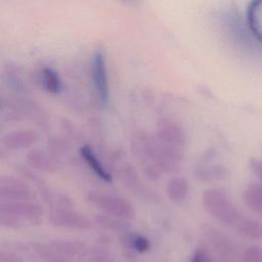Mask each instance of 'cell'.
<instances>
[{
  "mask_svg": "<svg viewBox=\"0 0 262 262\" xmlns=\"http://www.w3.org/2000/svg\"><path fill=\"white\" fill-rule=\"evenodd\" d=\"M34 248L44 262H113L111 256L102 249L79 241L54 239L35 243Z\"/></svg>",
  "mask_w": 262,
  "mask_h": 262,
  "instance_id": "obj_1",
  "label": "cell"
},
{
  "mask_svg": "<svg viewBox=\"0 0 262 262\" xmlns=\"http://www.w3.org/2000/svg\"><path fill=\"white\" fill-rule=\"evenodd\" d=\"M130 145L144 176L150 180L160 179L164 172V157L156 135L137 130L131 135Z\"/></svg>",
  "mask_w": 262,
  "mask_h": 262,
  "instance_id": "obj_2",
  "label": "cell"
},
{
  "mask_svg": "<svg viewBox=\"0 0 262 262\" xmlns=\"http://www.w3.org/2000/svg\"><path fill=\"white\" fill-rule=\"evenodd\" d=\"M43 211L34 201L0 202V224L9 229L37 226L42 222Z\"/></svg>",
  "mask_w": 262,
  "mask_h": 262,
  "instance_id": "obj_3",
  "label": "cell"
},
{
  "mask_svg": "<svg viewBox=\"0 0 262 262\" xmlns=\"http://www.w3.org/2000/svg\"><path fill=\"white\" fill-rule=\"evenodd\" d=\"M202 204L209 215L224 225L235 227L243 218L237 207L223 188L212 187L205 190Z\"/></svg>",
  "mask_w": 262,
  "mask_h": 262,
  "instance_id": "obj_4",
  "label": "cell"
},
{
  "mask_svg": "<svg viewBox=\"0 0 262 262\" xmlns=\"http://www.w3.org/2000/svg\"><path fill=\"white\" fill-rule=\"evenodd\" d=\"M155 135L165 151L173 160L181 163L184 157L186 134L180 122L169 117L160 118Z\"/></svg>",
  "mask_w": 262,
  "mask_h": 262,
  "instance_id": "obj_5",
  "label": "cell"
},
{
  "mask_svg": "<svg viewBox=\"0 0 262 262\" xmlns=\"http://www.w3.org/2000/svg\"><path fill=\"white\" fill-rule=\"evenodd\" d=\"M90 205L106 214L122 220H132L135 217V208L127 199L102 190H90L87 193Z\"/></svg>",
  "mask_w": 262,
  "mask_h": 262,
  "instance_id": "obj_6",
  "label": "cell"
},
{
  "mask_svg": "<svg viewBox=\"0 0 262 262\" xmlns=\"http://www.w3.org/2000/svg\"><path fill=\"white\" fill-rule=\"evenodd\" d=\"M202 230L213 250L217 262H242L235 245L225 233L210 224H204Z\"/></svg>",
  "mask_w": 262,
  "mask_h": 262,
  "instance_id": "obj_7",
  "label": "cell"
},
{
  "mask_svg": "<svg viewBox=\"0 0 262 262\" xmlns=\"http://www.w3.org/2000/svg\"><path fill=\"white\" fill-rule=\"evenodd\" d=\"M48 221L55 227L74 230H86L92 226L87 216L76 211L73 207L51 208L48 213Z\"/></svg>",
  "mask_w": 262,
  "mask_h": 262,
  "instance_id": "obj_8",
  "label": "cell"
},
{
  "mask_svg": "<svg viewBox=\"0 0 262 262\" xmlns=\"http://www.w3.org/2000/svg\"><path fill=\"white\" fill-rule=\"evenodd\" d=\"M91 77L95 93L102 104L110 99V85L105 55L102 50H96L91 60Z\"/></svg>",
  "mask_w": 262,
  "mask_h": 262,
  "instance_id": "obj_9",
  "label": "cell"
},
{
  "mask_svg": "<svg viewBox=\"0 0 262 262\" xmlns=\"http://www.w3.org/2000/svg\"><path fill=\"white\" fill-rule=\"evenodd\" d=\"M37 192L23 179L14 176L0 178V199L5 201H35Z\"/></svg>",
  "mask_w": 262,
  "mask_h": 262,
  "instance_id": "obj_10",
  "label": "cell"
},
{
  "mask_svg": "<svg viewBox=\"0 0 262 262\" xmlns=\"http://www.w3.org/2000/svg\"><path fill=\"white\" fill-rule=\"evenodd\" d=\"M119 177L124 185L137 198L144 202H157L159 195L148 187L138 176L136 170L129 164H124L119 170Z\"/></svg>",
  "mask_w": 262,
  "mask_h": 262,
  "instance_id": "obj_11",
  "label": "cell"
},
{
  "mask_svg": "<svg viewBox=\"0 0 262 262\" xmlns=\"http://www.w3.org/2000/svg\"><path fill=\"white\" fill-rule=\"evenodd\" d=\"M39 140V134L31 129L13 130L6 133L2 139V145L8 150H20L33 146Z\"/></svg>",
  "mask_w": 262,
  "mask_h": 262,
  "instance_id": "obj_12",
  "label": "cell"
},
{
  "mask_svg": "<svg viewBox=\"0 0 262 262\" xmlns=\"http://www.w3.org/2000/svg\"><path fill=\"white\" fill-rule=\"evenodd\" d=\"M79 154L83 159V161L85 162V164L88 166V168L96 175V177H98L101 181L105 183L113 182L112 174L108 172V170H106V168L103 166L101 161L97 158L95 151L90 145L88 144L82 145L79 149Z\"/></svg>",
  "mask_w": 262,
  "mask_h": 262,
  "instance_id": "obj_13",
  "label": "cell"
},
{
  "mask_svg": "<svg viewBox=\"0 0 262 262\" xmlns=\"http://www.w3.org/2000/svg\"><path fill=\"white\" fill-rule=\"evenodd\" d=\"M193 175L202 182H219L228 179L230 172L221 164H209L195 167Z\"/></svg>",
  "mask_w": 262,
  "mask_h": 262,
  "instance_id": "obj_14",
  "label": "cell"
},
{
  "mask_svg": "<svg viewBox=\"0 0 262 262\" xmlns=\"http://www.w3.org/2000/svg\"><path fill=\"white\" fill-rule=\"evenodd\" d=\"M27 162L33 169L47 173H54L58 169L55 160L46 151L38 148H34L27 154Z\"/></svg>",
  "mask_w": 262,
  "mask_h": 262,
  "instance_id": "obj_15",
  "label": "cell"
},
{
  "mask_svg": "<svg viewBox=\"0 0 262 262\" xmlns=\"http://www.w3.org/2000/svg\"><path fill=\"white\" fill-rule=\"evenodd\" d=\"M189 192V183L184 177L174 176L169 179L166 185L168 199L176 205H181L186 200Z\"/></svg>",
  "mask_w": 262,
  "mask_h": 262,
  "instance_id": "obj_16",
  "label": "cell"
},
{
  "mask_svg": "<svg viewBox=\"0 0 262 262\" xmlns=\"http://www.w3.org/2000/svg\"><path fill=\"white\" fill-rule=\"evenodd\" d=\"M37 81L40 86L50 94H58L62 89L59 75L50 67H42L37 72Z\"/></svg>",
  "mask_w": 262,
  "mask_h": 262,
  "instance_id": "obj_17",
  "label": "cell"
},
{
  "mask_svg": "<svg viewBox=\"0 0 262 262\" xmlns=\"http://www.w3.org/2000/svg\"><path fill=\"white\" fill-rule=\"evenodd\" d=\"M248 25L255 38L262 43V0H253L250 3Z\"/></svg>",
  "mask_w": 262,
  "mask_h": 262,
  "instance_id": "obj_18",
  "label": "cell"
},
{
  "mask_svg": "<svg viewBox=\"0 0 262 262\" xmlns=\"http://www.w3.org/2000/svg\"><path fill=\"white\" fill-rule=\"evenodd\" d=\"M244 202L253 212L262 215V184L252 182L244 191Z\"/></svg>",
  "mask_w": 262,
  "mask_h": 262,
  "instance_id": "obj_19",
  "label": "cell"
},
{
  "mask_svg": "<svg viewBox=\"0 0 262 262\" xmlns=\"http://www.w3.org/2000/svg\"><path fill=\"white\" fill-rule=\"evenodd\" d=\"M234 228L239 234L253 241L262 239V224L256 220L243 217Z\"/></svg>",
  "mask_w": 262,
  "mask_h": 262,
  "instance_id": "obj_20",
  "label": "cell"
},
{
  "mask_svg": "<svg viewBox=\"0 0 262 262\" xmlns=\"http://www.w3.org/2000/svg\"><path fill=\"white\" fill-rule=\"evenodd\" d=\"M40 195L48 205L52 208H59V207H73V201L64 193L59 192L55 189L50 187H42L40 188Z\"/></svg>",
  "mask_w": 262,
  "mask_h": 262,
  "instance_id": "obj_21",
  "label": "cell"
},
{
  "mask_svg": "<svg viewBox=\"0 0 262 262\" xmlns=\"http://www.w3.org/2000/svg\"><path fill=\"white\" fill-rule=\"evenodd\" d=\"M128 246L137 253H146L150 250V241L141 233H130L127 237Z\"/></svg>",
  "mask_w": 262,
  "mask_h": 262,
  "instance_id": "obj_22",
  "label": "cell"
},
{
  "mask_svg": "<svg viewBox=\"0 0 262 262\" xmlns=\"http://www.w3.org/2000/svg\"><path fill=\"white\" fill-rule=\"evenodd\" d=\"M119 218L106 215V214H100V215H96L95 216V222L97 224H99L101 227L108 229V230H113V231H118L121 229H124V223L120 222Z\"/></svg>",
  "mask_w": 262,
  "mask_h": 262,
  "instance_id": "obj_23",
  "label": "cell"
},
{
  "mask_svg": "<svg viewBox=\"0 0 262 262\" xmlns=\"http://www.w3.org/2000/svg\"><path fill=\"white\" fill-rule=\"evenodd\" d=\"M242 262H262V247L253 245L247 247L241 255Z\"/></svg>",
  "mask_w": 262,
  "mask_h": 262,
  "instance_id": "obj_24",
  "label": "cell"
},
{
  "mask_svg": "<svg viewBox=\"0 0 262 262\" xmlns=\"http://www.w3.org/2000/svg\"><path fill=\"white\" fill-rule=\"evenodd\" d=\"M189 262H217V261L212 257V255L206 248L200 247L194 251Z\"/></svg>",
  "mask_w": 262,
  "mask_h": 262,
  "instance_id": "obj_25",
  "label": "cell"
},
{
  "mask_svg": "<svg viewBox=\"0 0 262 262\" xmlns=\"http://www.w3.org/2000/svg\"><path fill=\"white\" fill-rule=\"evenodd\" d=\"M251 171L262 184V158H251L249 161Z\"/></svg>",
  "mask_w": 262,
  "mask_h": 262,
  "instance_id": "obj_26",
  "label": "cell"
},
{
  "mask_svg": "<svg viewBox=\"0 0 262 262\" xmlns=\"http://www.w3.org/2000/svg\"><path fill=\"white\" fill-rule=\"evenodd\" d=\"M0 262H25L24 259L11 251L2 250L0 253Z\"/></svg>",
  "mask_w": 262,
  "mask_h": 262,
  "instance_id": "obj_27",
  "label": "cell"
},
{
  "mask_svg": "<svg viewBox=\"0 0 262 262\" xmlns=\"http://www.w3.org/2000/svg\"><path fill=\"white\" fill-rule=\"evenodd\" d=\"M122 1L127 3L128 5H136L139 2V0H122Z\"/></svg>",
  "mask_w": 262,
  "mask_h": 262,
  "instance_id": "obj_28",
  "label": "cell"
}]
</instances>
